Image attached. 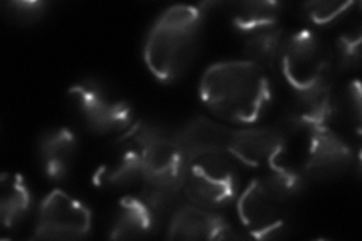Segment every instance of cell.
I'll use <instances>...</instances> for the list:
<instances>
[{
  "mask_svg": "<svg viewBox=\"0 0 362 241\" xmlns=\"http://www.w3.org/2000/svg\"><path fill=\"white\" fill-rule=\"evenodd\" d=\"M93 216L85 204L62 190H53L41 204L33 238L81 240L90 233Z\"/></svg>",
  "mask_w": 362,
  "mask_h": 241,
  "instance_id": "obj_7",
  "label": "cell"
},
{
  "mask_svg": "<svg viewBox=\"0 0 362 241\" xmlns=\"http://www.w3.org/2000/svg\"><path fill=\"white\" fill-rule=\"evenodd\" d=\"M282 74L296 93L331 85V56L311 30H299L284 41L281 52Z\"/></svg>",
  "mask_w": 362,
  "mask_h": 241,
  "instance_id": "obj_5",
  "label": "cell"
},
{
  "mask_svg": "<svg viewBox=\"0 0 362 241\" xmlns=\"http://www.w3.org/2000/svg\"><path fill=\"white\" fill-rule=\"evenodd\" d=\"M354 6V2H311L303 5L307 16L315 25H329L339 16L346 14Z\"/></svg>",
  "mask_w": 362,
  "mask_h": 241,
  "instance_id": "obj_21",
  "label": "cell"
},
{
  "mask_svg": "<svg viewBox=\"0 0 362 241\" xmlns=\"http://www.w3.org/2000/svg\"><path fill=\"white\" fill-rule=\"evenodd\" d=\"M181 192L201 208L214 211L230 205L239 192V174L230 155L209 151L187 158Z\"/></svg>",
  "mask_w": 362,
  "mask_h": 241,
  "instance_id": "obj_4",
  "label": "cell"
},
{
  "mask_svg": "<svg viewBox=\"0 0 362 241\" xmlns=\"http://www.w3.org/2000/svg\"><path fill=\"white\" fill-rule=\"evenodd\" d=\"M144 181L142 162L138 149L132 143L117 155L115 160L103 167H100L95 182L98 186L113 189H127Z\"/></svg>",
  "mask_w": 362,
  "mask_h": 241,
  "instance_id": "obj_15",
  "label": "cell"
},
{
  "mask_svg": "<svg viewBox=\"0 0 362 241\" xmlns=\"http://www.w3.org/2000/svg\"><path fill=\"white\" fill-rule=\"evenodd\" d=\"M286 139L279 130L272 127L234 130L228 155L255 167H266L276 162L284 151Z\"/></svg>",
  "mask_w": 362,
  "mask_h": 241,
  "instance_id": "obj_11",
  "label": "cell"
},
{
  "mask_svg": "<svg viewBox=\"0 0 362 241\" xmlns=\"http://www.w3.org/2000/svg\"><path fill=\"white\" fill-rule=\"evenodd\" d=\"M157 211L142 196H124L112 226L110 238L134 240L148 237L156 229Z\"/></svg>",
  "mask_w": 362,
  "mask_h": 241,
  "instance_id": "obj_14",
  "label": "cell"
},
{
  "mask_svg": "<svg viewBox=\"0 0 362 241\" xmlns=\"http://www.w3.org/2000/svg\"><path fill=\"white\" fill-rule=\"evenodd\" d=\"M338 52H339V62H341V66L350 68L354 65L359 64V57H361V49H359V35H352L343 37L338 42Z\"/></svg>",
  "mask_w": 362,
  "mask_h": 241,
  "instance_id": "obj_22",
  "label": "cell"
},
{
  "mask_svg": "<svg viewBox=\"0 0 362 241\" xmlns=\"http://www.w3.org/2000/svg\"><path fill=\"white\" fill-rule=\"evenodd\" d=\"M32 205L30 192L20 174L5 172L0 180V216L5 228H14L28 216Z\"/></svg>",
  "mask_w": 362,
  "mask_h": 241,
  "instance_id": "obj_16",
  "label": "cell"
},
{
  "mask_svg": "<svg viewBox=\"0 0 362 241\" xmlns=\"http://www.w3.org/2000/svg\"><path fill=\"white\" fill-rule=\"evenodd\" d=\"M126 137L132 139L142 162V198L158 213L181 190L186 154L177 133H169L158 125L138 124Z\"/></svg>",
  "mask_w": 362,
  "mask_h": 241,
  "instance_id": "obj_3",
  "label": "cell"
},
{
  "mask_svg": "<svg viewBox=\"0 0 362 241\" xmlns=\"http://www.w3.org/2000/svg\"><path fill=\"white\" fill-rule=\"evenodd\" d=\"M263 169H266L264 174L257 178V181L275 198L287 202L303 190V175L294 167L282 166L275 162Z\"/></svg>",
  "mask_w": 362,
  "mask_h": 241,
  "instance_id": "obj_18",
  "label": "cell"
},
{
  "mask_svg": "<svg viewBox=\"0 0 362 241\" xmlns=\"http://www.w3.org/2000/svg\"><path fill=\"white\" fill-rule=\"evenodd\" d=\"M70 98L94 134L105 136L126 131L133 119V110L126 100L112 95L94 80H85L70 88Z\"/></svg>",
  "mask_w": 362,
  "mask_h": 241,
  "instance_id": "obj_6",
  "label": "cell"
},
{
  "mask_svg": "<svg viewBox=\"0 0 362 241\" xmlns=\"http://www.w3.org/2000/svg\"><path fill=\"white\" fill-rule=\"evenodd\" d=\"M234 130L235 129L226 127V125L219 122L206 118H197L187 122L177 133V137L186 154V158L209 151H221L228 154Z\"/></svg>",
  "mask_w": 362,
  "mask_h": 241,
  "instance_id": "obj_12",
  "label": "cell"
},
{
  "mask_svg": "<svg viewBox=\"0 0 362 241\" xmlns=\"http://www.w3.org/2000/svg\"><path fill=\"white\" fill-rule=\"evenodd\" d=\"M78 142L74 131L66 127L45 133L40 141V158L44 174L53 181H59L70 172L77 154Z\"/></svg>",
  "mask_w": 362,
  "mask_h": 241,
  "instance_id": "obj_13",
  "label": "cell"
},
{
  "mask_svg": "<svg viewBox=\"0 0 362 241\" xmlns=\"http://www.w3.org/2000/svg\"><path fill=\"white\" fill-rule=\"evenodd\" d=\"M284 41L286 40L282 38V30L276 28L254 32L245 44L243 52L247 57L246 61L262 66L263 70L264 66H272L281 57Z\"/></svg>",
  "mask_w": 362,
  "mask_h": 241,
  "instance_id": "obj_19",
  "label": "cell"
},
{
  "mask_svg": "<svg viewBox=\"0 0 362 241\" xmlns=\"http://www.w3.org/2000/svg\"><path fill=\"white\" fill-rule=\"evenodd\" d=\"M204 29V11L175 5L156 20L144 47V59L160 82H174L194 62Z\"/></svg>",
  "mask_w": 362,
  "mask_h": 241,
  "instance_id": "obj_2",
  "label": "cell"
},
{
  "mask_svg": "<svg viewBox=\"0 0 362 241\" xmlns=\"http://www.w3.org/2000/svg\"><path fill=\"white\" fill-rule=\"evenodd\" d=\"M310 149L305 175L313 180L337 178L352 165V149L338 133L327 125L310 130Z\"/></svg>",
  "mask_w": 362,
  "mask_h": 241,
  "instance_id": "obj_9",
  "label": "cell"
},
{
  "mask_svg": "<svg viewBox=\"0 0 362 241\" xmlns=\"http://www.w3.org/2000/svg\"><path fill=\"white\" fill-rule=\"evenodd\" d=\"M47 4L44 2H8L4 4V16L17 26H30L45 14Z\"/></svg>",
  "mask_w": 362,
  "mask_h": 241,
  "instance_id": "obj_20",
  "label": "cell"
},
{
  "mask_svg": "<svg viewBox=\"0 0 362 241\" xmlns=\"http://www.w3.org/2000/svg\"><path fill=\"white\" fill-rule=\"evenodd\" d=\"M171 240H228L234 238L231 225L213 210L194 204L185 205L174 214L168 228Z\"/></svg>",
  "mask_w": 362,
  "mask_h": 241,
  "instance_id": "obj_10",
  "label": "cell"
},
{
  "mask_svg": "<svg viewBox=\"0 0 362 241\" xmlns=\"http://www.w3.org/2000/svg\"><path fill=\"white\" fill-rule=\"evenodd\" d=\"M199 95L214 117L251 125L263 118L272 90L262 66L249 61H231L214 64L204 73Z\"/></svg>",
  "mask_w": 362,
  "mask_h": 241,
  "instance_id": "obj_1",
  "label": "cell"
},
{
  "mask_svg": "<svg viewBox=\"0 0 362 241\" xmlns=\"http://www.w3.org/2000/svg\"><path fill=\"white\" fill-rule=\"evenodd\" d=\"M234 26L246 33L275 28L281 16V4L276 2H237L230 5Z\"/></svg>",
  "mask_w": 362,
  "mask_h": 241,
  "instance_id": "obj_17",
  "label": "cell"
},
{
  "mask_svg": "<svg viewBox=\"0 0 362 241\" xmlns=\"http://www.w3.org/2000/svg\"><path fill=\"white\" fill-rule=\"evenodd\" d=\"M237 213L246 233L254 238H278L287 231L290 216L286 202L266 192L257 180L240 194Z\"/></svg>",
  "mask_w": 362,
  "mask_h": 241,
  "instance_id": "obj_8",
  "label": "cell"
}]
</instances>
